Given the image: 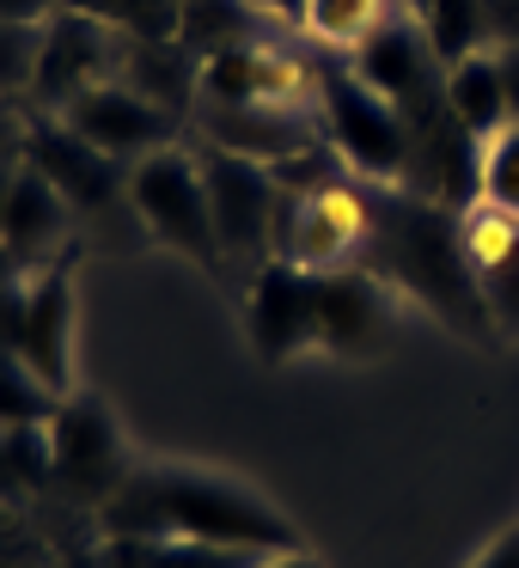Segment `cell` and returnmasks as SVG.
Returning <instances> with one entry per match:
<instances>
[{"mask_svg":"<svg viewBox=\"0 0 519 568\" xmlns=\"http://www.w3.org/2000/svg\"><path fill=\"white\" fill-rule=\"evenodd\" d=\"M367 202H373V233L367 251H360V270H373L385 287H409L434 318L465 331L470 343H495V312L489 294H482V275L465 257L458 214L391 184H373Z\"/></svg>","mask_w":519,"mask_h":568,"instance_id":"6da1fadb","label":"cell"},{"mask_svg":"<svg viewBox=\"0 0 519 568\" xmlns=\"http://www.w3.org/2000/svg\"><path fill=\"white\" fill-rule=\"evenodd\" d=\"M111 538H196L245 556H282L299 550V531L257 501L251 489L208 470H129V483L99 507Z\"/></svg>","mask_w":519,"mask_h":568,"instance_id":"7a4b0ae2","label":"cell"},{"mask_svg":"<svg viewBox=\"0 0 519 568\" xmlns=\"http://www.w3.org/2000/svg\"><path fill=\"white\" fill-rule=\"evenodd\" d=\"M129 209L141 214V226L160 245L184 251L196 270L233 275V263L221 251V233H214L208 178H202V160L190 148H160L147 160H135V172H129Z\"/></svg>","mask_w":519,"mask_h":568,"instance_id":"3957f363","label":"cell"},{"mask_svg":"<svg viewBox=\"0 0 519 568\" xmlns=\"http://www.w3.org/2000/svg\"><path fill=\"white\" fill-rule=\"evenodd\" d=\"M318 104H324V135L336 141L348 165H355L367 184H404L409 165V123L385 92H373L355 68H318Z\"/></svg>","mask_w":519,"mask_h":568,"instance_id":"277c9868","label":"cell"},{"mask_svg":"<svg viewBox=\"0 0 519 568\" xmlns=\"http://www.w3.org/2000/svg\"><path fill=\"white\" fill-rule=\"evenodd\" d=\"M373 233V202L355 184H324V190H282V214H275V257L299 263L312 275H330L360 263Z\"/></svg>","mask_w":519,"mask_h":568,"instance_id":"5b68a950","label":"cell"},{"mask_svg":"<svg viewBox=\"0 0 519 568\" xmlns=\"http://www.w3.org/2000/svg\"><path fill=\"white\" fill-rule=\"evenodd\" d=\"M202 178H208V209H214V233H221V251L233 263V275H245L257 263L275 257V214H282V184L263 160H245V153L226 148H202Z\"/></svg>","mask_w":519,"mask_h":568,"instance_id":"8992f818","label":"cell"},{"mask_svg":"<svg viewBox=\"0 0 519 568\" xmlns=\"http://www.w3.org/2000/svg\"><path fill=\"white\" fill-rule=\"evenodd\" d=\"M68 336H74V282H68V257L50 263V270H38L26 287H7V294H0V343L13 348L31 379L50 385L55 397L74 385Z\"/></svg>","mask_w":519,"mask_h":568,"instance_id":"52a82bcc","label":"cell"},{"mask_svg":"<svg viewBox=\"0 0 519 568\" xmlns=\"http://www.w3.org/2000/svg\"><path fill=\"white\" fill-rule=\"evenodd\" d=\"M123 55H129V31L104 26L86 7H68V13L43 19V68H38L31 111L62 116L80 92L104 87V80H123Z\"/></svg>","mask_w":519,"mask_h":568,"instance_id":"ba28073f","label":"cell"},{"mask_svg":"<svg viewBox=\"0 0 519 568\" xmlns=\"http://www.w3.org/2000/svg\"><path fill=\"white\" fill-rule=\"evenodd\" d=\"M355 74L373 92L404 111V123H428L446 111V62L434 55L428 31L409 26V19H385L367 43L355 50Z\"/></svg>","mask_w":519,"mask_h":568,"instance_id":"9c48e42d","label":"cell"},{"mask_svg":"<svg viewBox=\"0 0 519 568\" xmlns=\"http://www.w3.org/2000/svg\"><path fill=\"white\" fill-rule=\"evenodd\" d=\"M245 324L263 361H294L318 348V275L287 257H269L245 282Z\"/></svg>","mask_w":519,"mask_h":568,"instance_id":"30bf717a","label":"cell"},{"mask_svg":"<svg viewBox=\"0 0 519 568\" xmlns=\"http://www.w3.org/2000/svg\"><path fill=\"white\" fill-rule=\"evenodd\" d=\"M62 123L74 129L80 141L104 148L111 160H147V153H160V148H177V123H184V116L153 104L147 92H135L129 80H104V87L80 92V99L68 104Z\"/></svg>","mask_w":519,"mask_h":568,"instance_id":"8fae6325","label":"cell"},{"mask_svg":"<svg viewBox=\"0 0 519 568\" xmlns=\"http://www.w3.org/2000/svg\"><path fill=\"white\" fill-rule=\"evenodd\" d=\"M26 165H38V172L68 196V209H74V214L116 209V190H123V160H111L104 148L80 141L62 116L31 111V123H26Z\"/></svg>","mask_w":519,"mask_h":568,"instance_id":"7c38bea8","label":"cell"},{"mask_svg":"<svg viewBox=\"0 0 519 568\" xmlns=\"http://www.w3.org/2000/svg\"><path fill=\"white\" fill-rule=\"evenodd\" d=\"M391 287L373 270L348 263V270L318 275V348L343 361H373L391 343Z\"/></svg>","mask_w":519,"mask_h":568,"instance_id":"4fadbf2b","label":"cell"},{"mask_svg":"<svg viewBox=\"0 0 519 568\" xmlns=\"http://www.w3.org/2000/svg\"><path fill=\"white\" fill-rule=\"evenodd\" d=\"M50 453H55V470L68 477V489H80L99 507L129 483L123 440H116L111 416H104L99 404H62L55 409L50 416Z\"/></svg>","mask_w":519,"mask_h":568,"instance_id":"5bb4252c","label":"cell"},{"mask_svg":"<svg viewBox=\"0 0 519 568\" xmlns=\"http://www.w3.org/2000/svg\"><path fill=\"white\" fill-rule=\"evenodd\" d=\"M68 226H74V209L68 196L38 172V165L19 160L13 172V190H7V214H0V245L19 257V270H50L62 263V245H68Z\"/></svg>","mask_w":519,"mask_h":568,"instance_id":"9a60e30c","label":"cell"},{"mask_svg":"<svg viewBox=\"0 0 519 568\" xmlns=\"http://www.w3.org/2000/svg\"><path fill=\"white\" fill-rule=\"evenodd\" d=\"M196 116L208 129V148L245 153V160H294V153L318 148V129H312V111H287V104H202Z\"/></svg>","mask_w":519,"mask_h":568,"instance_id":"2e32d148","label":"cell"},{"mask_svg":"<svg viewBox=\"0 0 519 568\" xmlns=\"http://www.w3.org/2000/svg\"><path fill=\"white\" fill-rule=\"evenodd\" d=\"M446 111L477 141H495L507 129V80H501L495 50H477V55L446 68Z\"/></svg>","mask_w":519,"mask_h":568,"instance_id":"e0dca14e","label":"cell"},{"mask_svg":"<svg viewBox=\"0 0 519 568\" xmlns=\"http://www.w3.org/2000/svg\"><path fill=\"white\" fill-rule=\"evenodd\" d=\"M177 43L190 55H214V50H238V43H269L263 38V13L251 0H184L177 19Z\"/></svg>","mask_w":519,"mask_h":568,"instance_id":"ac0fdd59","label":"cell"},{"mask_svg":"<svg viewBox=\"0 0 519 568\" xmlns=\"http://www.w3.org/2000/svg\"><path fill=\"white\" fill-rule=\"evenodd\" d=\"M263 556L221 550V544L196 538H116L111 568H257Z\"/></svg>","mask_w":519,"mask_h":568,"instance_id":"d6986e66","label":"cell"},{"mask_svg":"<svg viewBox=\"0 0 519 568\" xmlns=\"http://www.w3.org/2000/svg\"><path fill=\"white\" fill-rule=\"evenodd\" d=\"M416 26L428 31V43H434V55H440L446 68L452 62H465V55H477L482 43V0H428L416 13Z\"/></svg>","mask_w":519,"mask_h":568,"instance_id":"ffe728a7","label":"cell"},{"mask_svg":"<svg viewBox=\"0 0 519 568\" xmlns=\"http://www.w3.org/2000/svg\"><path fill=\"white\" fill-rule=\"evenodd\" d=\"M68 7H86L135 43H177V19H184V0H68Z\"/></svg>","mask_w":519,"mask_h":568,"instance_id":"44dd1931","label":"cell"},{"mask_svg":"<svg viewBox=\"0 0 519 568\" xmlns=\"http://www.w3.org/2000/svg\"><path fill=\"white\" fill-rule=\"evenodd\" d=\"M458 239H465V257L477 275H495L507 257L519 251V214L495 209V202H477V209L458 221Z\"/></svg>","mask_w":519,"mask_h":568,"instance_id":"7402d4cb","label":"cell"},{"mask_svg":"<svg viewBox=\"0 0 519 568\" xmlns=\"http://www.w3.org/2000/svg\"><path fill=\"white\" fill-rule=\"evenodd\" d=\"M38 68H43V26L0 19V99L31 104V92H38Z\"/></svg>","mask_w":519,"mask_h":568,"instance_id":"603a6c76","label":"cell"},{"mask_svg":"<svg viewBox=\"0 0 519 568\" xmlns=\"http://www.w3.org/2000/svg\"><path fill=\"white\" fill-rule=\"evenodd\" d=\"M379 26H385L379 0H312L306 7V31L336 43V50H360Z\"/></svg>","mask_w":519,"mask_h":568,"instance_id":"cb8c5ba5","label":"cell"},{"mask_svg":"<svg viewBox=\"0 0 519 568\" xmlns=\"http://www.w3.org/2000/svg\"><path fill=\"white\" fill-rule=\"evenodd\" d=\"M482 202L519 214V123H507L495 141H482Z\"/></svg>","mask_w":519,"mask_h":568,"instance_id":"d4e9b609","label":"cell"},{"mask_svg":"<svg viewBox=\"0 0 519 568\" xmlns=\"http://www.w3.org/2000/svg\"><path fill=\"white\" fill-rule=\"evenodd\" d=\"M482 294H489L495 331H519V251L495 275H482Z\"/></svg>","mask_w":519,"mask_h":568,"instance_id":"484cf974","label":"cell"},{"mask_svg":"<svg viewBox=\"0 0 519 568\" xmlns=\"http://www.w3.org/2000/svg\"><path fill=\"white\" fill-rule=\"evenodd\" d=\"M482 38H489L495 50L519 43V0H482Z\"/></svg>","mask_w":519,"mask_h":568,"instance_id":"4316f807","label":"cell"},{"mask_svg":"<svg viewBox=\"0 0 519 568\" xmlns=\"http://www.w3.org/2000/svg\"><path fill=\"white\" fill-rule=\"evenodd\" d=\"M26 123H31V104L0 99V160H26Z\"/></svg>","mask_w":519,"mask_h":568,"instance_id":"83f0119b","label":"cell"},{"mask_svg":"<svg viewBox=\"0 0 519 568\" xmlns=\"http://www.w3.org/2000/svg\"><path fill=\"white\" fill-rule=\"evenodd\" d=\"M470 568H519V526H513V531H501V538H495Z\"/></svg>","mask_w":519,"mask_h":568,"instance_id":"f1b7e54d","label":"cell"},{"mask_svg":"<svg viewBox=\"0 0 519 568\" xmlns=\"http://www.w3.org/2000/svg\"><path fill=\"white\" fill-rule=\"evenodd\" d=\"M495 62H501V80H507V123H519V43L495 50Z\"/></svg>","mask_w":519,"mask_h":568,"instance_id":"f546056e","label":"cell"},{"mask_svg":"<svg viewBox=\"0 0 519 568\" xmlns=\"http://www.w3.org/2000/svg\"><path fill=\"white\" fill-rule=\"evenodd\" d=\"M263 19H282V26H306V7L312 0H251Z\"/></svg>","mask_w":519,"mask_h":568,"instance_id":"4dcf8cb0","label":"cell"},{"mask_svg":"<svg viewBox=\"0 0 519 568\" xmlns=\"http://www.w3.org/2000/svg\"><path fill=\"white\" fill-rule=\"evenodd\" d=\"M55 0H0V19H26V26H43Z\"/></svg>","mask_w":519,"mask_h":568,"instance_id":"1f68e13d","label":"cell"},{"mask_svg":"<svg viewBox=\"0 0 519 568\" xmlns=\"http://www.w3.org/2000/svg\"><path fill=\"white\" fill-rule=\"evenodd\" d=\"M257 568H324L318 556H306V550H282V556H263Z\"/></svg>","mask_w":519,"mask_h":568,"instance_id":"d6a6232c","label":"cell"},{"mask_svg":"<svg viewBox=\"0 0 519 568\" xmlns=\"http://www.w3.org/2000/svg\"><path fill=\"white\" fill-rule=\"evenodd\" d=\"M19 282H26V270H19V257H13V251L0 245V294H7V287H19Z\"/></svg>","mask_w":519,"mask_h":568,"instance_id":"836d02e7","label":"cell"},{"mask_svg":"<svg viewBox=\"0 0 519 568\" xmlns=\"http://www.w3.org/2000/svg\"><path fill=\"white\" fill-rule=\"evenodd\" d=\"M13 172H19V160H0V214H7V190H13Z\"/></svg>","mask_w":519,"mask_h":568,"instance_id":"e575fe53","label":"cell"},{"mask_svg":"<svg viewBox=\"0 0 519 568\" xmlns=\"http://www.w3.org/2000/svg\"><path fill=\"white\" fill-rule=\"evenodd\" d=\"M409 7H416V13H421V7H428V0H409Z\"/></svg>","mask_w":519,"mask_h":568,"instance_id":"d590c367","label":"cell"}]
</instances>
